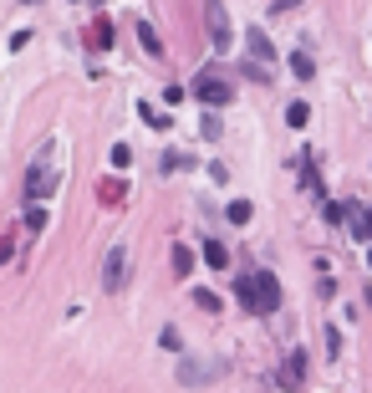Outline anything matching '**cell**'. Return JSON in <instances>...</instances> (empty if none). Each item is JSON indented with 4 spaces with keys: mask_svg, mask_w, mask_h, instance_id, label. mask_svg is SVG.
<instances>
[{
    "mask_svg": "<svg viewBox=\"0 0 372 393\" xmlns=\"http://www.w3.org/2000/svg\"><path fill=\"white\" fill-rule=\"evenodd\" d=\"M235 296L245 301V312H255V317H271V312H280V281H275L271 271L235 276Z\"/></svg>",
    "mask_w": 372,
    "mask_h": 393,
    "instance_id": "obj_1",
    "label": "cell"
},
{
    "mask_svg": "<svg viewBox=\"0 0 372 393\" xmlns=\"http://www.w3.org/2000/svg\"><path fill=\"white\" fill-rule=\"evenodd\" d=\"M56 148L46 143L41 148V154L31 159V169H26V184H20V194H26V200H51V194L61 189V169H56Z\"/></svg>",
    "mask_w": 372,
    "mask_h": 393,
    "instance_id": "obj_2",
    "label": "cell"
},
{
    "mask_svg": "<svg viewBox=\"0 0 372 393\" xmlns=\"http://www.w3.org/2000/svg\"><path fill=\"white\" fill-rule=\"evenodd\" d=\"M194 97H199L204 107H230L235 102V82L220 77V72H199L194 77Z\"/></svg>",
    "mask_w": 372,
    "mask_h": 393,
    "instance_id": "obj_3",
    "label": "cell"
},
{
    "mask_svg": "<svg viewBox=\"0 0 372 393\" xmlns=\"http://www.w3.org/2000/svg\"><path fill=\"white\" fill-rule=\"evenodd\" d=\"M204 20H209V47H214V52H225L230 41H235V31H230V16H225L220 0H204Z\"/></svg>",
    "mask_w": 372,
    "mask_h": 393,
    "instance_id": "obj_4",
    "label": "cell"
},
{
    "mask_svg": "<svg viewBox=\"0 0 372 393\" xmlns=\"http://www.w3.org/2000/svg\"><path fill=\"white\" fill-rule=\"evenodd\" d=\"M342 225H347V235H352V240H367V246H372V210H367L362 200H347V205H342Z\"/></svg>",
    "mask_w": 372,
    "mask_h": 393,
    "instance_id": "obj_5",
    "label": "cell"
},
{
    "mask_svg": "<svg viewBox=\"0 0 372 393\" xmlns=\"http://www.w3.org/2000/svg\"><path fill=\"white\" fill-rule=\"evenodd\" d=\"M123 281H128V250L113 246V250L102 255V286L107 291H123Z\"/></svg>",
    "mask_w": 372,
    "mask_h": 393,
    "instance_id": "obj_6",
    "label": "cell"
},
{
    "mask_svg": "<svg viewBox=\"0 0 372 393\" xmlns=\"http://www.w3.org/2000/svg\"><path fill=\"white\" fill-rule=\"evenodd\" d=\"M87 47H92V52H107V47H113V20H107V16H97L92 20V26H87Z\"/></svg>",
    "mask_w": 372,
    "mask_h": 393,
    "instance_id": "obj_7",
    "label": "cell"
},
{
    "mask_svg": "<svg viewBox=\"0 0 372 393\" xmlns=\"http://www.w3.org/2000/svg\"><path fill=\"white\" fill-rule=\"evenodd\" d=\"M245 47H250V61H266V67L275 61V47H271V36H266V31H250V36H245Z\"/></svg>",
    "mask_w": 372,
    "mask_h": 393,
    "instance_id": "obj_8",
    "label": "cell"
},
{
    "mask_svg": "<svg viewBox=\"0 0 372 393\" xmlns=\"http://www.w3.org/2000/svg\"><path fill=\"white\" fill-rule=\"evenodd\" d=\"M301 184H306V194H311V200H326V184H321V174H316L311 154L301 159Z\"/></svg>",
    "mask_w": 372,
    "mask_h": 393,
    "instance_id": "obj_9",
    "label": "cell"
},
{
    "mask_svg": "<svg viewBox=\"0 0 372 393\" xmlns=\"http://www.w3.org/2000/svg\"><path fill=\"white\" fill-rule=\"evenodd\" d=\"M123 194H128V184L123 179H97V200L113 210V205H123Z\"/></svg>",
    "mask_w": 372,
    "mask_h": 393,
    "instance_id": "obj_10",
    "label": "cell"
},
{
    "mask_svg": "<svg viewBox=\"0 0 372 393\" xmlns=\"http://www.w3.org/2000/svg\"><path fill=\"white\" fill-rule=\"evenodd\" d=\"M301 378H306V353H286V373H280V383L296 388Z\"/></svg>",
    "mask_w": 372,
    "mask_h": 393,
    "instance_id": "obj_11",
    "label": "cell"
},
{
    "mask_svg": "<svg viewBox=\"0 0 372 393\" xmlns=\"http://www.w3.org/2000/svg\"><path fill=\"white\" fill-rule=\"evenodd\" d=\"M204 260H209L214 271H225V266H230V250H225V240H204Z\"/></svg>",
    "mask_w": 372,
    "mask_h": 393,
    "instance_id": "obj_12",
    "label": "cell"
},
{
    "mask_svg": "<svg viewBox=\"0 0 372 393\" xmlns=\"http://www.w3.org/2000/svg\"><path fill=\"white\" fill-rule=\"evenodd\" d=\"M138 41H143V52H148V56H163V41H159V31H153L148 20L138 26Z\"/></svg>",
    "mask_w": 372,
    "mask_h": 393,
    "instance_id": "obj_13",
    "label": "cell"
},
{
    "mask_svg": "<svg viewBox=\"0 0 372 393\" xmlns=\"http://www.w3.org/2000/svg\"><path fill=\"white\" fill-rule=\"evenodd\" d=\"M291 72H296L301 82H311V77H316V61L306 56V52H296V56H291Z\"/></svg>",
    "mask_w": 372,
    "mask_h": 393,
    "instance_id": "obj_14",
    "label": "cell"
},
{
    "mask_svg": "<svg viewBox=\"0 0 372 393\" xmlns=\"http://www.w3.org/2000/svg\"><path fill=\"white\" fill-rule=\"evenodd\" d=\"M173 271H179V276H189V271H194V250L184 246V240L173 246Z\"/></svg>",
    "mask_w": 372,
    "mask_h": 393,
    "instance_id": "obj_15",
    "label": "cell"
},
{
    "mask_svg": "<svg viewBox=\"0 0 372 393\" xmlns=\"http://www.w3.org/2000/svg\"><path fill=\"white\" fill-rule=\"evenodd\" d=\"M225 214H230V225H250V214H255V210H250V200H230Z\"/></svg>",
    "mask_w": 372,
    "mask_h": 393,
    "instance_id": "obj_16",
    "label": "cell"
},
{
    "mask_svg": "<svg viewBox=\"0 0 372 393\" xmlns=\"http://www.w3.org/2000/svg\"><path fill=\"white\" fill-rule=\"evenodd\" d=\"M26 230H31V235L46 230V210H41V200H31V210H26Z\"/></svg>",
    "mask_w": 372,
    "mask_h": 393,
    "instance_id": "obj_17",
    "label": "cell"
},
{
    "mask_svg": "<svg viewBox=\"0 0 372 393\" xmlns=\"http://www.w3.org/2000/svg\"><path fill=\"white\" fill-rule=\"evenodd\" d=\"M194 307H199V312H220V296L204 291V286H194Z\"/></svg>",
    "mask_w": 372,
    "mask_h": 393,
    "instance_id": "obj_18",
    "label": "cell"
},
{
    "mask_svg": "<svg viewBox=\"0 0 372 393\" xmlns=\"http://www.w3.org/2000/svg\"><path fill=\"white\" fill-rule=\"evenodd\" d=\"M306 118H311V107H306V102H291V107H286V123H291V128H306Z\"/></svg>",
    "mask_w": 372,
    "mask_h": 393,
    "instance_id": "obj_19",
    "label": "cell"
},
{
    "mask_svg": "<svg viewBox=\"0 0 372 393\" xmlns=\"http://www.w3.org/2000/svg\"><path fill=\"white\" fill-rule=\"evenodd\" d=\"M107 159H113V169H128V164H133V148H128V143H113V154H107Z\"/></svg>",
    "mask_w": 372,
    "mask_h": 393,
    "instance_id": "obj_20",
    "label": "cell"
},
{
    "mask_svg": "<svg viewBox=\"0 0 372 393\" xmlns=\"http://www.w3.org/2000/svg\"><path fill=\"white\" fill-rule=\"evenodd\" d=\"M326 358H342V332L337 327H326Z\"/></svg>",
    "mask_w": 372,
    "mask_h": 393,
    "instance_id": "obj_21",
    "label": "cell"
},
{
    "mask_svg": "<svg viewBox=\"0 0 372 393\" xmlns=\"http://www.w3.org/2000/svg\"><path fill=\"white\" fill-rule=\"evenodd\" d=\"M143 118H148L153 128H159V133H163V128H168V113H159V107H143Z\"/></svg>",
    "mask_w": 372,
    "mask_h": 393,
    "instance_id": "obj_22",
    "label": "cell"
},
{
    "mask_svg": "<svg viewBox=\"0 0 372 393\" xmlns=\"http://www.w3.org/2000/svg\"><path fill=\"white\" fill-rule=\"evenodd\" d=\"M321 214H326V225H342V205H332V200H321Z\"/></svg>",
    "mask_w": 372,
    "mask_h": 393,
    "instance_id": "obj_23",
    "label": "cell"
},
{
    "mask_svg": "<svg viewBox=\"0 0 372 393\" xmlns=\"http://www.w3.org/2000/svg\"><path fill=\"white\" fill-rule=\"evenodd\" d=\"M87 6H102V0H87Z\"/></svg>",
    "mask_w": 372,
    "mask_h": 393,
    "instance_id": "obj_24",
    "label": "cell"
},
{
    "mask_svg": "<svg viewBox=\"0 0 372 393\" xmlns=\"http://www.w3.org/2000/svg\"><path fill=\"white\" fill-rule=\"evenodd\" d=\"M367 266H372V250H367Z\"/></svg>",
    "mask_w": 372,
    "mask_h": 393,
    "instance_id": "obj_25",
    "label": "cell"
}]
</instances>
